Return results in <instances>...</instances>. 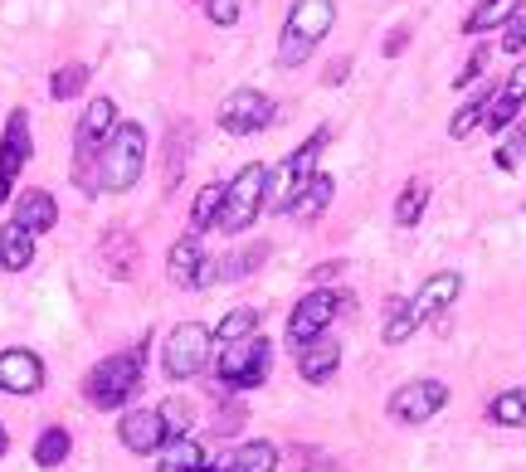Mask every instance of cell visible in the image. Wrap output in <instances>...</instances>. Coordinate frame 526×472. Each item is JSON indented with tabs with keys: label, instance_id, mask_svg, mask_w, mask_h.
<instances>
[{
	"label": "cell",
	"instance_id": "obj_33",
	"mask_svg": "<svg viewBox=\"0 0 526 472\" xmlns=\"http://www.w3.org/2000/svg\"><path fill=\"white\" fill-rule=\"evenodd\" d=\"M424 205H429V185L424 181H410L405 190H400V200H395V224H419V215H424Z\"/></svg>",
	"mask_w": 526,
	"mask_h": 472
},
{
	"label": "cell",
	"instance_id": "obj_43",
	"mask_svg": "<svg viewBox=\"0 0 526 472\" xmlns=\"http://www.w3.org/2000/svg\"><path fill=\"white\" fill-rule=\"evenodd\" d=\"M302 472H337L332 463H312V468H302Z\"/></svg>",
	"mask_w": 526,
	"mask_h": 472
},
{
	"label": "cell",
	"instance_id": "obj_4",
	"mask_svg": "<svg viewBox=\"0 0 526 472\" xmlns=\"http://www.w3.org/2000/svg\"><path fill=\"white\" fill-rule=\"evenodd\" d=\"M142 390V351H122V356H108L88 370V385L83 395L93 409H122Z\"/></svg>",
	"mask_w": 526,
	"mask_h": 472
},
{
	"label": "cell",
	"instance_id": "obj_8",
	"mask_svg": "<svg viewBox=\"0 0 526 472\" xmlns=\"http://www.w3.org/2000/svg\"><path fill=\"white\" fill-rule=\"evenodd\" d=\"M205 361H210V331L200 327V322L171 327L166 346H161V370H166L171 380H195V375L205 370Z\"/></svg>",
	"mask_w": 526,
	"mask_h": 472
},
{
	"label": "cell",
	"instance_id": "obj_7",
	"mask_svg": "<svg viewBox=\"0 0 526 472\" xmlns=\"http://www.w3.org/2000/svg\"><path fill=\"white\" fill-rule=\"evenodd\" d=\"M356 302L346 297V292H337V288H312L307 297H302L298 307H293V317H288V346H307V341H317L322 331L337 322L341 312H351Z\"/></svg>",
	"mask_w": 526,
	"mask_h": 472
},
{
	"label": "cell",
	"instance_id": "obj_16",
	"mask_svg": "<svg viewBox=\"0 0 526 472\" xmlns=\"http://www.w3.org/2000/svg\"><path fill=\"white\" fill-rule=\"evenodd\" d=\"M268 263V244H249V249H234L225 254L220 263H210L205 273H200V288H215V283H239V278H249L254 268Z\"/></svg>",
	"mask_w": 526,
	"mask_h": 472
},
{
	"label": "cell",
	"instance_id": "obj_5",
	"mask_svg": "<svg viewBox=\"0 0 526 472\" xmlns=\"http://www.w3.org/2000/svg\"><path fill=\"white\" fill-rule=\"evenodd\" d=\"M268 166H244L239 176H234V185H225V200H220V215H215V224L225 229V234H239V229H249L254 219H259L263 200H268Z\"/></svg>",
	"mask_w": 526,
	"mask_h": 472
},
{
	"label": "cell",
	"instance_id": "obj_23",
	"mask_svg": "<svg viewBox=\"0 0 526 472\" xmlns=\"http://www.w3.org/2000/svg\"><path fill=\"white\" fill-rule=\"evenodd\" d=\"M190 151H195V127H190V122H176V127H171V137H166V190H176V185H181Z\"/></svg>",
	"mask_w": 526,
	"mask_h": 472
},
{
	"label": "cell",
	"instance_id": "obj_14",
	"mask_svg": "<svg viewBox=\"0 0 526 472\" xmlns=\"http://www.w3.org/2000/svg\"><path fill=\"white\" fill-rule=\"evenodd\" d=\"M522 103H526V64H517L502 88H492L488 112H483V127H488V132H507V127L517 122Z\"/></svg>",
	"mask_w": 526,
	"mask_h": 472
},
{
	"label": "cell",
	"instance_id": "obj_6",
	"mask_svg": "<svg viewBox=\"0 0 526 472\" xmlns=\"http://www.w3.org/2000/svg\"><path fill=\"white\" fill-rule=\"evenodd\" d=\"M220 385L225 390H254L268 380V370H273V341H263V336H244V341H229L225 351H220Z\"/></svg>",
	"mask_w": 526,
	"mask_h": 472
},
{
	"label": "cell",
	"instance_id": "obj_29",
	"mask_svg": "<svg viewBox=\"0 0 526 472\" xmlns=\"http://www.w3.org/2000/svg\"><path fill=\"white\" fill-rule=\"evenodd\" d=\"M69 448H74L69 429H44L39 443H35V463H39V468H59V463L69 458Z\"/></svg>",
	"mask_w": 526,
	"mask_h": 472
},
{
	"label": "cell",
	"instance_id": "obj_2",
	"mask_svg": "<svg viewBox=\"0 0 526 472\" xmlns=\"http://www.w3.org/2000/svg\"><path fill=\"white\" fill-rule=\"evenodd\" d=\"M113 127H117L113 98H93L74 137V185L83 195H98V161H103V146L113 137Z\"/></svg>",
	"mask_w": 526,
	"mask_h": 472
},
{
	"label": "cell",
	"instance_id": "obj_3",
	"mask_svg": "<svg viewBox=\"0 0 526 472\" xmlns=\"http://www.w3.org/2000/svg\"><path fill=\"white\" fill-rule=\"evenodd\" d=\"M142 166H147V127L117 122L98 161V190H132L142 181Z\"/></svg>",
	"mask_w": 526,
	"mask_h": 472
},
{
	"label": "cell",
	"instance_id": "obj_44",
	"mask_svg": "<svg viewBox=\"0 0 526 472\" xmlns=\"http://www.w3.org/2000/svg\"><path fill=\"white\" fill-rule=\"evenodd\" d=\"M5 448H10V438H5V429H0V458H5Z\"/></svg>",
	"mask_w": 526,
	"mask_h": 472
},
{
	"label": "cell",
	"instance_id": "obj_35",
	"mask_svg": "<svg viewBox=\"0 0 526 472\" xmlns=\"http://www.w3.org/2000/svg\"><path fill=\"white\" fill-rule=\"evenodd\" d=\"M526 161V122H512V137L497 146V171H517Z\"/></svg>",
	"mask_w": 526,
	"mask_h": 472
},
{
	"label": "cell",
	"instance_id": "obj_31",
	"mask_svg": "<svg viewBox=\"0 0 526 472\" xmlns=\"http://www.w3.org/2000/svg\"><path fill=\"white\" fill-rule=\"evenodd\" d=\"M488 98H492V88H483L468 108H458L453 112V122H449V137L453 142H468V132H478L483 127V112H488Z\"/></svg>",
	"mask_w": 526,
	"mask_h": 472
},
{
	"label": "cell",
	"instance_id": "obj_37",
	"mask_svg": "<svg viewBox=\"0 0 526 472\" xmlns=\"http://www.w3.org/2000/svg\"><path fill=\"white\" fill-rule=\"evenodd\" d=\"M161 409V419H166V434L171 438H181V434H190V409L181 400H166V404H156Z\"/></svg>",
	"mask_w": 526,
	"mask_h": 472
},
{
	"label": "cell",
	"instance_id": "obj_15",
	"mask_svg": "<svg viewBox=\"0 0 526 472\" xmlns=\"http://www.w3.org/2000/svg\"><path fill=\"white\" fill-rule=\"evenodd\" d=\"M458 292H463V278H458V273H434V278L419 288V297L410 302V317L414 322H429V317L449 312L453 302H458Z\"/></svg>",
	"mask_w": 526,
	"mask_h": 472
},
{
	"label": "cell",
	"instance_id": "obj_45",
	"mask_svg": "<svg viewBox=\"0 0 526 472\" xmlns=\"http://www.w3.org/2000/svg\"><path fill=\"white\" fill-rule=\"evenodd\" d=\"M195 472H225V468H205V463H200V468H195Z\"/></svg>",
	"mask_w": 526,
	"mask_h": 472
},
{
	"label": "cell",
	"instance_id": "obj_18",
	"mask_svg": "<svg viewBox=\"0 0 526 472\" xmlns=\"http://www.w3.org/2000/svg\"><path fill=\"white\" fill-rule=\"evenodd\" d=\"M337 365H341V341L337 336H317V341H307L302 346V361H298V370H302V380H312V385H327L332 375H337Z\"/></svg>",
	"mask_w": 526,
	"mask_h": 472
},
{
	"label": "cell",
	"instance_id": "obj_19",
	"mask_svg": "<svg viewBox=\"0 0 526 472\" xmlns=\"http://www.w3.org/2000/svg\"><path fill=\"white\" fill-rule=\"evenodd\" d=\"M35 239L39 234H30L20 219H10V224L0 229V268H5V273H25V268L35 263Z\"/></svg>",
	"mask_w": 526,
	"mask_h": 472
},
{
	"label": "cell",
	"instance_id": "obj_40",
	"mask_svg": "<svg viewBox=\"0 0 526 472\" xmlns=\"http://www.w3.org/2000/svg\"><path fill=\"white\" fill-rule=\"evenodd\" d=\"M341 273H346V263H341V258H332V263L312 268V278H307V283H312V288H332V278H341Z\"/></svg>",
	"mask_w": 526,
	"mask_h": 472
},
{
	"label": "cell",
	"instance_id": "obj_24",
	"mask_svg": "<svg viewBox=\"0 0 526 472\" xmlns=\"http://www.w3.org/2000/svg\"><path fill=\"white\" fill-rule=\"evenodd\" d=\"M205 463V448H200V438H166V448H161V463H156V472H195Z\"/></svg>",
	"mask_w": 526,
	"mask_h": 472
},
{
	"label": "cell",
	"instance_id": "obj_13",
	"mask_svg": "<svg viewBox=\"0 0 526 472\" xmlns=\"http://www.w3.org/2000/svg\"><path fill=\"white\" fill-rule=\"evenodd\" d=\"M117 438L132 448V453H161L166 448V419H161V409H132V414H122V424H117Z\"/></svg>",
	"mask_w": 526,
	"mask_h": 472
},
{
	"label": "cell",
	"instance_id": "obj_42",
	"mask_svg": "<svg viewBox=\"0 0 526 472\" xmlns=\"http://www.w3.org/2000/svg\"><path fill=\"white\" fill-rule=\"evenodd\" d=\"M346 73H351V59H332V64H327V78H322V83H327V88H337V83L346 78Z\"/></svg>",
	"mask_w": 526,
	"mask_h": 472
},
{
	"label": "cell",
	"instance_id": "obj_36",
	"mask_svg": "<svg viewBox=\"0 0 526 472\" xmlns=\"http://www.w3.org/2000/svg\"><path fill=\"white\" fill-rule=\"evenodd\" d=\"M200 10H205V20L210 25H220V30H229L234 20H239V0H195Z\"/></svg>",
	"mask_w": 526,
	"mask_h": 472
},
{
	"label": "cell",
	"instance_id": "obj_27",
	"mask_svg": "<svg viewBox=\"0 0 526 472\" xmlns=\"http://www.w3.org/2000/svg\"><path fill=\"white\" fill-rule=\"evenodd\" d=\"M488 419H492V424H502V429H522V424H526V385L502 390V395L488 404Z\"/></svg>",
	"mask_w": 526,
	"mask_h": 472
},
{
	"label": "cell",
	"instance_id": "obj_21",
	"mask_svg": "<svg viewBox=\"0 0 526 472\" xmlns=\"http://www.w3.org/2000/svg\"><path fill=\"white\" fill-rule=\"evenodd\" d=\"M15 219H20L30 234H44V229H54L59 205H54V195H49V190H25V195H20V205H15Z\"/></svg>",
	"mask_w": 526,
	"mask_h": 472
},
{
	"label": "cell",
	"instance_id": "obj_10",
	"mask_svg": "<svg viewBox=\"0 0 526 472\" xmlns=\"http://www.w3.org/2000/svg\"><path fill=\"white\" fill-rule=\"evenodd\" d=\"M273 122V103L263 98L259 88H234L225 103H220V127L229 137H254Z\"/></svg>",
	"mask_w": 526,
	"mask_h": 472
},
{
	"label": "cell",
	"instance_id": "obj_11",
	"mask_svg": "<svg viewBox=\"0 0 526 472\" xmlns=\"http://www.w3.org/2000/svg\"><path fill=\"white\" fill-rule=\"evenodd\" d=\"M30 151H35V142H30V117H25V108H15L10 122H5V137H0V205L10 200V185L25 171Z\"/></svg>",
	"mask_w": 526,
	"mask_h": 472
},
{
	"label": "cell",
	"instance_id": "obj_25",
	"mask_svg": "<svg viewBox=\"0 0 526 472\" xmlns=\"http://www.w3.org/2000/svg\"><path fill=\"white\" fill-rule=\"evenodd\" d=\"M327 205H332V176H312V181L302 185V195H298V219L302 224H312V219H322L327 215Z\"/></svg>",
	"mask_w": 526,
	"mask_h": 472
},
{
	"label": "cell",
	"instance_id": "obj_20",
	"mask_svg": "<svg viewBox=\"0 0 526 472\" xmlns=\"http://www.w3.org/2000/svg\"><path fill=\"white\" fill-rule=\"evenodd\" d=\"M526 0H478L473 5V15L463 20V35H488V30H502L517 10H522Z\"/></svg>",
	"mask_w": 526,
	"mask_h": 472
},
{
	"label": "cell",
	"instance_id": "obj_39",
	"mask_svg": "<svg viewBox=\"0 0 526 472\" xmlns=\"http://www.w3.org/2000/svg\"><path fill=\"white\" fill-rule=\"evenodd\" d=\"M483 69H488V49H473V59L463 64V73H458V83H453V88H468V83H473Z\"/></svg>",
	"mask_w": 526,
	"mask_h": 472
},
{
	"label": "cell",
	"instance_id": "obj_38",
	"mask_svg": "<svg viewBox=\"0 0 526 472\" xmlns=\"http://www.w3.org/2000/svg\"><path fill=\"white\" fill-rule=\"evenodd\" d=\"M502 49H507V54H522L526 49V10H517V15L502 25Z\"/></svg>",
	"mask_w": 526,
	"mask_h": 472
},
{
	"label": "cell",
	"instance_id": "obj_1",
	"mask_svg": "<svg viewBox=\"0 0 526 472\" xmlns=\"http://www.w3.org/2000/svg\"><path fill=\"white\" fill-rule=\"evenodd\" d=\"M332 25H337V5L332 0H293L283 39H278V64L283 69H302L312 59V49L332 35Z\"/></svg>",
	"mask_w": 526,
	"mask_h": 472
},
{
	"label": "cell",
	"instance_id": "obj_17",
	"mask_svg": "<svg viewBox=\"0 0 526 472\" xmlns=\"http://www.w3.org/2000/svg\"><path fill=\"white\" fill-rule=\"evenodd\" d=\"M166 273L176 288H200V273H205V249H200V234H181L171 244V258H166Z\"/></svg>",
	"mask_w": 526,
	"mask_h": 472
},
{
	"label": "cell",
	"instance_id": "obj_41",
	"mask_svg": "<svg viewBox=\"0 0 526 472\" xmlns=\"http://www.w3.org/2000/svg\"><path fill=\"white\" fill-rule=\"evenodd\" d=\"M405 44H410V25H395V30L385 35V59H395V54H405Z\"/></svg>",
	"mask_w": 526,
	"mask_h": 472
},
{
	"label": "cell",
	"instance_id": "obj_12",
	"mask_svg": "<svg viewBox=\"0 0 526 472\" xmlns=\"http://www.w3.org/2000/svg\"><path fill=\"white\" fill-rule=\"evenodd\" d=\"M39 385H44V361L35 351H25V346L0 351V390L5 395H35Z\"/></svg>",
	"mask_w": 526,
	"mask_h": 472
},
{
	"label": "cell",
	"instance_id": "obj_22",
	"mask_svg": "<svg viewBox=\"0 0 526 472\" xmlns=\"http://www.w3.org/2000/svg\"><path fill=\"white\" fill-rule=\"evenodd\" d=\"M278 468V448L268 438H249L225 458V472H273Z\"/></svg>",
	"mask_w": 526,
	"mask_h": 472
},
{
	"label": "cell",
	"instance_id": "obj_32",
	"mask_svg": "<svg viewBox=\"0 0 526 472\" xmlns=\"http://www.w3.org/2000/svg\"><path fill=\"white\" fill-rule=\"evenodd\" d=\"M254 331H259V312H254V307H234V312H225V317H220L215 336L229 346V341H244V336H254Z\"/></svg>",
	"mask_w": 526,
	"mask_h": 472
},
{
	"label": "cell",
	"instance_id": "obj_34",
	"mask_svg": "<svg viewBox=\"0 0 526 472\" xmlns=\"http://www.w3.org/2000/svg\"><path fill=\"white\" fill-rule=\"evenodd\" d=\"M83 83H88V64H64V69L49 78V93L59 98V103H69L83 93Z\"/></svg>",
	"mask_w": 526,
	"mask_h": 472
},
{
	"label": "cell",
	"instance_id": "obj_28",
	"mask_svg": "<svg viewBox=\"0 0 526 472\" xmlns=\"http://www.w3.org/2000/svg\"><path fill=\"white\" fill-rule=\"evenodd\" d=\"M220 200H225V185H215V181L195 195V205H190V234H205V229L215 224V215H220Z\"/></svg>",
	"mask_w": 526,
	"mask_h": 472
},
{
	"label": "cell",
	"instance_id": "obj_9",
	"mask_svg": "<svg viewBox=\"0 0 526 472\" xmlns=\"http://www.w3.org/2000/svg\"><path fill=\"white\" fill-rule=\"evenodd\" d=\"M449 404V385L444 380H410L390 395V419L400 424H429L439 409Z\"/></svg>",
	"mask_w": 526,
	"mask_h": 472
},
{
	"label": "cell",
	"instance_id": "obj_30",
	"mask_svg": "<svg viewBox=\"0 0 526 472\" xmlns=\"http://www.w3.org/2000/svg\"><path fill=\"white\" fill-rule=\"evenodd\" d=\"M103 258H108V268H113L117 278H132V268H137V249H132V234H108L103 239Z\"/></svg>",
	"mask_w": 526,
	"mask_h": 472
},
{
	"label": "cell",
	"instance_id": "obj_26",
	"mask_svg": "<svg viewBox=\"0 0 526 472\" xmlns=\"http://www.w3.org/2000/svg\"><path fill=\"white\" fill-rule=\"evenodd\" d=\"M414 331H419V322L410 317V302H405V297H390V302H385V327H380L385 346H400V341H410Z\"/></svg>",
	"mask_w": 526,
	"mask_h": 472
}]
</instances>
